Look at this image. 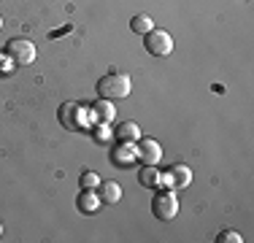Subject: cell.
<instances>
[{"label":"cell","mask_w":254,"mask_h":243,"mask_svg":"<svg viewBox=\"0 0 254 243\" xmlns=\"http://www.w3.org/2000/svg\"><path fill=\"white\" fill-rule=\"evenodd\" d=\"M0 30H3V16H0Z\"/></svg>","instance_id":"19"},{"label":"cell","mask_w":254,"mask_h":243,"mask_svg":"<svg viewBox=\"0 0 254 243\" xmlns=\"http://www.w3.org/2000/svg\"><path fill=\"white\" fill-rule=\"evenodd\" d=\"M138 157H135V149H132L130 143H122L119 141V149L114 151V162H117V165H122V168H127L130 165V162H135Z\"/></svg>","instance_id":"13"},{"label":"cell","mask_w":254,"mask_h":243,"mask_svg":"<svg viewBox=\"0 0 254 243\" xmlns=\"http://www.w3.org/2000/svg\"><path fill=\"white\" fill-rule=\"evenodd\" d=\"M5 52L14 60V65H33L35 62V44L27 38H11L5 44Z\"/></svg>","instance_id":"5"},{"label":"cell","mask_w":254,"mask_h":243,"mask_svg":"<svg viewBox=\"0 0 254 243\" xmlns=\"http://www.w3.org/2000/svg\"><path fill=\"white\" fill-rule=\"evenodd\" d=\"M160 181H162V173H160V170H157L154 165H143V168H141V173H138V184L146 186V189L157 186Z\"/></svg>","instance_id":"11"},{"label":"cell","mask_w":254,"mask_h":243,"mask_svg":"<svg viewBox=\"0 0 254 243\" xmlns=\"http://www.w3.org/2000/svg\"><path fill=\"white\" fill-rule=\"evenodd\" d=\"M135 157L143 165H157V162L162 160V149L157 141H152V138H141V141H138V149H135Z\"/></svg>","instance_id":"7"},{"label":"cell","mask_w":254,"mask_h":243,"mask_svg":"<svg viewBox=\"0 0 254 243\" xmlns=\"http://www.w3.org/2000/svg\"><path fill=\"white\" fill-rule=\"evenodd\" d=\"M130 89H132V81L125 73H108L98 81V92L106 100H122V97L130 95Z\"/></svg>","instance_id":"1"},{"label":"cell","mask_w":254,"mask_h":243,"mask_svg":"<svg viewBox=\"0 0 254 243\" xmlns=\"http://www.w3.org/2000/svg\"><path fill=\"white\" fill-rule=\"evenodd\" d=\"M114 132H117V138L122 143H132V141L141 138V127H138L135 122H125V124H119V130H114Z\"/></svg>","instance_id":"12"},{"label":"cell","mask_w":254,"mask_h":243,"mask_svg":"<svg viewBox=\"0 0 254 243\" xmlns=\"http://www.w3.org/2000/svg\"><path fill=\"white\" fill-rule=\"evenodd\" d=\"M152 214L160 219V222H173L179 214V197H176V189H162L154 194L152 200Z\"/></svg>","instance_id":"2"},{"label":"cell","mask_w":254,"mask_h":243,"mask_svg":"<svg viewBox=\"0 0 254 243\" xmlns=\"http://www.w3.org/2000/svg\"><path fill=\"white\" fill-rule=\"evenodd\" d=\"M162 181H165L171 189H187L192 184V170L187 165H171L162 173Z\"/></svg>","instance_id":"6"},{"label":"cell","mask_w":254,"mask_h":243,"mask_svg":"<svg viewBox=\"0 0 254 243\" xmlns=\"http://www.w3.org/2000/svg\"><path fill=\"white\" fill-rule=\"evenodd\" d=\"M98 194H100V203H119L122 200V186L117 184V181H100L98 184Z\"/></svg>","instance_id":"9"},{"label":"cell","mask_w":254,"mask_h":243,"mask_svg":"<svg viewBox=\"0 0 254 243\" xmlns=\"http://www.w3.org/2000/svg\"><path fill=\"white\" fill-rule=\"evenodd\" d=\"M89 106H78V103H65L60 106V122L68 130H87L89 127Z\"/></svg>","instance_id":"3"},{"label":"cell","mask_w":254,"mask_h":243,"mask_svg":"<svg viewBox=\"0 0 254 243\" xmlns=\"http://www.w3.org/2000/svg\"><path fill=\"white\" fill-rule=\"evenodd\" d=\"M76 205H78L81 214H95V211L100 208V194H95V189H81Z\"/></svg>","instance_id":"10"},{"label":"cell","mask_w":254,"mask_h":243,"mask_svg":"<svg viewBox=\"0 0 254 243\" xmlns=\"http://www.w3.org/2000/svg\"><path fill=\"white\" fill-rule=\"evenodd\" d=\"M108 138H111V130H108V124H98V127H95V141H98V143H106Z\"/></svg>","instance_id":"17"},{"label":"cell","mask_w":254,"mask_h":243,"mask_svg":"<svg viewBox=\"0 0 254 243\" xmlns=\"http://www.w3.org/2000/svg\"><path fill=\"white\" fill-rule=\"evenodd\" d=\"M98 184H100V176L95 173V170H84L81 179H78V186H81V189H98Z\"/></svg>","instance_id":"15"},{"label":"cell","mask_w":254,"mask_h":243,"mask_svg":"<svg viewBox=\"0 0 254 243\" xmlns=\"http://www.w3.org/2000/svg\"><path fill=\"white\" fill-rule=\"evenodd\" d=\"M143 41H146V52L149 54H154V57H168V54L173 52V35L168 33V30H160V27H154V30H149L146 35H143Z\"/></svg>","instance_id":"4"},{"label":"cell","mask_w":254,"mask_h":243,"mask_svg":"<svg viewBox=\"0 0 254 243\" xmlns=\"http://www.w3.org/2000/svg\"><path fill=\"white\" fill-rule=\"evenodd\" d=\"M130 30H132V33H138V35H146L149 30H154V19L149 14H135L130 19Z\"/></svg>","instance_id":"14"},{"label":"cell","mask_w":254,"mask_h":243,"mask_svg":"<svg viewBox=\"0 0 254 243\" xmlns=\"http://www.w3.org/2000/svg\"><path fill=\"white\" fill-rule=\"evenodd\" d=\"M219 243H241V235L235 233V230H225V233H219Z\"/></svg>","instance_id":"18"},{"label":"cell","mask_w":254,"mask_h":243,"mask_svg":"<svg viewBox=\"0 0 254 243\" xmlns=\"http://www.w3.org/2000/svg\"><path fill=\"white\" fill-rule=\"evenodd\" d=\"M0 235H3V224H0Z\"/></svg>","instance_id":"20"},{"label":"cell","mask_w":254,"mask_h":243,"mask_svg":"<svg viewBox=\"0 0 254 243\" xmlns=\"http://www.w3.org/2000/svg\"><path fill=\"white\" fill-rule=\"evenodd\" d=\"M14 60L8 57V52H0V76H11L14 73Z\"/></svg>","instance_id":"16"},{"label":"cell","mask_w":254,"mask_h":243,"mask_svg":"<svg viewBox=\"0 0 254 243\" xmlns=\"http://www.w3.org/2000/svg\"><path fill=\"white\" fill-rule=\"evenodd\" d=\"M89 117L92 119H98L100 124H108V122H114V117H117V108H114V103L111 100H98V103H92L89 106Z\"/></svg>","instance_id":"8"}]
</instances>
